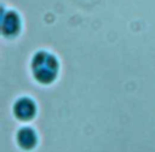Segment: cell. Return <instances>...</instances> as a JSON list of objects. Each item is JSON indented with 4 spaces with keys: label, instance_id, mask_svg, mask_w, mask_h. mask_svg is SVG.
<instances>
[{
    "label": "cell",
    "instance_id": "6da1fadb",
    "mask_svg": "<svg viewBox=\"0 0 155 152\" xmlns=\"http://www.w3.org/2000/svg\"><path fill=\"white\" fill-rule=\"evenodd\" d=\"M30 66L34 78L42 84L52 83L59 71V64L57 58L47 51L36 52L31 59Z\"/></svg>",
    "mask_w": 155,
    "mask_h": 152
},
{
    "label": "cell",
    "instance_id": "7a4b0ae2",
    "mask_svg": "<svg viewBox=\"0 0 155 152\" xmlns=\"http://www.w3.org/2000/svg\"><path fill=\"white\" fill-rule=\"evenodd\" d=\"M36 113V105L33 99L28 97H22L13 104V115L17 119L29 121Z\"/></svg>",
    "mask_w": 155,
    "mask_h": 152
},
{
    "label": "cell",
    "instance_id": "3957f363",
    "mask_svg": "<svg viewBox=\"0 0 155 152\" xmlns=\"http://www.w3.org/2000/svg\"><path fill=\"white\" fill-rule=\"evenodd\" d=\"M1 29H2L4 36H7V37L16 36L21 31V17L18 16V13L15 12L13 10L4 12Z\"/></svg>",
    "mask_w": 155,
    "mask_h": 152
},
{
    "label": "cell",
    "instance_id": "277c9868",
    "mask_svg": "<svg viewBox=\"0 0 155 152\" xmlns=\"http://www.w3.org/2000/svg\"><path fill=\"white\" fill-rule=\"evenodd\" d=\"M17 144L23 150H31L38 144V135L35 130L30 127L21 128L17 131Z\"/></svg>",
    "mask_w": 155,
    "mask_h": 152
}]
</instances>
